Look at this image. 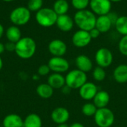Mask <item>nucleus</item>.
<instances>
[{"mask_svg":"<svg viewBox=\"0 0 127 127\" xmlns=\"http://www.w3.org/2000/svg\"><path fill=\"white\" fill-rule=\"evenodd\" d=\"M74 24L80 30L90 31L95 28L97 16L90 10H77L74 16Z\"/></svg>","mask_w":127,"mask_h":127,"instance_id":"obj_1","label":"nucleus"},{"mask_svg":"<svg viewBox=\"0 0 127 127\" xmlns=\"http://www.w3.org/2000/svg\"><path fill=\"white\" fill-rule=\"evenodd\" d=\"M36 51V44L31 37H22L16 43L15 53L23 60H28L33 57Z\"/></svg>","mask_w":127,"mask_h":127,"instance_id":"obj_2","label":"nucleus"},{"mask_svg":"<svg viewBox=\"0 0 127 127\" xmlns=\"http://www.w3.org/2000/svg\"><path fill=\"white\" fill-rule=\"evenodd\" d=\"M58 15L53 8L42 7L36 13V22L42 27L50 28L56 25Z\"/></svg>","mask_w":127,"mask_h":127,"instance_id":"obj_3","label":"nucleus"},{"mask_svg":"<svg viewBox=\"0 0 127 127\" xmlns=\"http://www.w3.org/2000/svg\"><path fill=\"white\" fill-rule=\"evenodd\" d=\"M65 79L66 86L71 89H77L87 82V75L86 73L77 68L68 72Z\"/></svg>","mask_w":127,"mask_h":127,"instance_id":"obj_4","label":"nucleus"},{"mask_svg":"<svg viewBox=\"0 0 127 127\" xmlns=\"http://www.w3.org/2000/svg\"><path fill=\"white\" fill-rule=\"evenodd\" d=\"M113 112L107 107L97 109L95 116V122L98 127H111L115 122Z\"/></svg>","mask_w":127,"mask_h":127,"instance_id":"obj_5","label":"nucleus"},{"mask_svg":"<svg viewBox=\"0 0 127 127\" xmlns=\"http://www.w3.org/2000/svg\"><path fill=\"white\" fill-rule=\"evenodd\" d=\"M31 11L26 7H18L14 8L10 14V20L16 26L25 25L31 19Z\"/></svg>","mask_w":127,"mask_h":127,"instance_id":"obj_6","label":"nucleus"},{"mask_svg":"<svg viewBox=\"0 0 127 127\" xmlns=\"http://www.w3.org/2000/svg\"><path fill=\"white\" fill-rule=\"evenodd\" d=\"M95 60L97 66L103 68H107L110 66L113 62L112 52L107 48H100L96 51Z\"/></svg>","mask_w":127,"mask_h":127,"instance_id":"obj_7","label":"nucleus"},{"mask_svg":"<svg viewBox=\"0 0 127 127\" xmlns=\"http://www.w3.org/2000/svg\"><path fill=\"white\" fill-rule=\"evenodd\" d=\"M89 7L96 16H103L111 12L112 2L109 0H90Z\"/></svg>","mask_w":127,"mask_h":127,"instance_id":"obj_8","label":"nucleus"},{"mask_svg":"<svg viewBox=\"0 0 127 127\" xmlns=\"http://www.w3.org/2000/svg\"><path fill=\"white\" fill-rule=\"evenodd\" d=\"M51 71L54 73H64L69 69V63L63 57H52L48 63Z\"/></svg>","mask_w":127,"mask_h":127,"instance_id":"obj_9","label":"nucleus"},{"mask_svg":"<svg viewBox=\"0 0 127 127\" xmlns=\"http://www.w3.org/2000/svg\"><path fill=\"white\" fill-rule=\"evenodd\" d=\"M92 39L89 31H86L80 30V29L74 33L71 38L73 45L75 47L80 48L88 46L92 42Z\"/></svg>","mask_w":127,"mask_h":127,"instance_id":"obj_10","label":"nucleus"},{"mask_svg":"<svg viewBox=\"0 0 127 127\" xmlns=\"http://www.w3.org/2000/svg\"><path fill=\"white\" fill-rule=\"evenodd\" d=\"M48 51L53 57H63L67 51L66 44L61 39H55L48 44Z\"/></svg>","mask_w":127,"mask_h":127,"instance_id":"obj_11","label":"nucleus"},{"mask_svg":"<svg viewBox=\"0 0 127 127\" xmlns=\"http://www.w3.org/2000/svg\"><path fill=\"white\" fill-rule=\"evenodd\" d=\"M79 89H80L79 91L80 96L82 97V99L85 100H93L95 96L98 92L97 86L91 82H86Z\"/></svg>","mask_w":127,"mask_h":127,"instance_id":"obj_12","label":"nucleus"},{"mask_svg":"<svg viewBox=\"0 0 127 127\" xmlns=\"http://www.w3.org/2000/svg\"><path fill=\"white\" fill-rule=\"evenodd\" d=\"M51 118L53 122L57 124V125L66 124L70 118V113L66 108L57 107L52 111Z\"/></svg>","mask_w":127,"mask_h":127,"instance_id":"obj_13","label":"nucleus"},{"mask_svg":"<svg viewBox=\"0 0 127 127\" xmlns=\"http://www.w3.org/2000/svg\"><path fill=\"white\" fill-rule=\"evenodd\" d=\"M56 25L60 31L63 32H68L73 29L74 22V19L71 16L68 14H63L58 16Z\"/></svg>","mask_w":127,"mask_h":127,"instance_id":"obj_14","label":"nucleus"},{"mask_svg":"<svg viewBox=\"0 0 127 127\" xmlns=\"http://www.w3.org/2000/svg\"><path fill=\"white\" fill-rule=\"evenodd\" d=\"M75 64L77 69L87 73L90 71L93 68V63L92 60L86 55L81 54L76 57Z\"/></svg>","mask_w":127,"mask_h":127,"instance_id":"obj_15","label":"nucleus"},{"mask_svg":"<svg viewBox=\"0 0 127 127\" xmlns=\"http://www.w3.org/2000/svg\"><path fill=\"white\" fill-rule=\"evenodd\" d=\"M24 120L17 114H9L2 121V127H23Z\"/></svg>","mask_w":127,"mask_h":127,"instance_id":"obj_16","label":"nucleus"},{"mask_svg":"<svg viewBox=\"0 0 127 127\" xmlns=\"http://www.w3.org/2000/svg\"><path fill=\"white\" fill-rule=\"evenodd\" d=\"M113 24L108 15L99 16L97 17L95 28L100 33H107L112 28Z\"/></svg>","mask_w":127,"mask_h":127,"instance_id":"obj_17","label":"nucleus"},{"mask_svg":"<svg viewBox=\"0 0 127 127\" xmlns=\"http://www.w3.org/2000/svg\"><path fill=\"white\" fill-rule=\"evenodd\" d=\"M110 101L109 94L106 91H98L93 99V103L97 109L105 108Z\"/></svg>","mask_w":127,"mask_h":127,"instance_id":"obj_18","label":"nucleus"},{"mask_svg":"<svg viewBox=\"0 0 127 127\" xmlns=\"http://www.w3.org/2000/svg\"><path fill=\"white\" fill-rule=\"evenodd\" d=\"M54 89H62L65 85V77L60 73H52L48 77V83Z\"/></svg>","mask_w":127,"mask_h":127,"instance_id":"obj_19","label":"nucleus"},{"mask_svg":"<svg viewBox=\"0 0 127 127\" xmlns=\"http://www.w3.org/2000/svg\"><path fill=\"white\" fill-rule=\"evenodd\" d=\"M113 77L116 82L119 83H125L127 82V65L121 64L118 65L114 71Z\"/></svg>","mask_w":127,"mask_h":127,"instance_id":"obj_20","label":"nucleus"},{"mask_svg":"<svg viewBox=\"0 0 127 127\" xmlns=\"http://www.w3.org/2000/svg\"><path fill=\"white\" fill-rule=\"evenodd\" d=\"M42 121L40 116L36 113L28 115L24 119L23 127H42Z\"/></svg>","mask_w":127,"mask_h":127,"instance_id":"obj_21","label":"nucleus"},{"mask_svg":"<svg viewBox=\"0 0 127 127\" xmlns=\"http://www.w3.org/2000/svg\"><path fill=\"white\" fill-rule=\"evenodd\" d=\"M36 94L42 99L51 98L54 94V89L48 83H41L36 89Z\"/></svg>","mask_w":127,"mask_h":127,"instance_id":"obj_22","label":"nucleus"},{"mask_svg":"<svg viewBox=\"0 0 127 127\" xmlns=\"http://www.w3.org/2000/svg\"><path fill=\"white\" fill-rule=\"evenodd\" d=\"M6 37L9 42L16 43L22 38V33L18 26L12 25L7 28L5 32Z\"/></svg>","mask_w":127,"mask_h":127,"instance_id":"obj_23","label":"nucleus"},{"mask_svg":"<svg viewBox=\"0 0 127 127\" xmlns=\"http://www.w3.org/2000/svg\"><path fill=\"white\" fill-rule=\"evenodd\" d=\"M53 10L58 16L67 14L69 10V3L67 0H57L54 3Z\"/></svg>","mask_w":127,"mask_h":127,"instance_id":"obj_24","label":"nucleus"},{"mask_svg":"<svg viewBox=\"0 0 127 127\" xmlns=\"http://www.w3.org/2000/svg\"><path fill=\"white\" fill-rule=\"evenodd\" d=\"M114 25L118 33L122 36L127 35V16H118Z\"/></svg>","mask_w":127,"mask_h":127,"instance_id":"obj_25","label":"nucleus"},{"mask_svg":"<svg viewBox=\"0 0 127 127\" xmlns=\"http://www.w3.org/2000/svg\"><path fill=\"white\" fill-rule=\"evenodd\" d=\"M97 110V108L93 103H85L82 107V113L86 117L95 116Z\"/></svg>","mask_w":127,"mask_h":127,"instance_id":"obj_26","label":"nucleus"},{"mask_svg":"<svg viewBox=\"0 0 127 127\" xmlns=\"http://www.w3.org/2000/svg\"><path fill=\"white\" fill-rule=\"evenodd\" d=\"M92 76H93V78L96 81L101 82V81H103L105 80L106 74V71H105L103 68H101L100 66H97L93 70Z\"/></svg>","mask_w":127,"mask_h":127,"instance_id":"obj_27","label":"nucleus"},{"mask_svg":"<svg viewBox=\"0 0 127 127\" xmlns=\"http://www.w3.org/2000/svg\"><path fill=\"white\" fill-rule=\"evenodd\" d=\"M71 5L77 10H82L86 9L90 4V0H71Z\"/></svg>","mask_w":127,"mask_h":127,"instance_id":"obj_28","label":"nucleus"},{"mask_svg":"<svg viewBox=\"0 0 127 127\" xmlns=\"http://www.w3.org/2000/svg\"><path fill=\"white\" fill-rule=\"evenodd\" d=\"M43 0H29L27 7L31 12H37L42 8Z\"/></svg>","mask_w":127,"mask_h":127,"instance_id":"obj_29","label":"nucleus"},{"mask_svg":"<svg viewBox=\"0 0 127 127\" xmlns=\"http://www.w3.org/2000/svg\"><path fill=\"white\" fill-rule=\"evenodd\" d=\"M118 50L121 54L127 57V35L123 36L118 42Z\"/></svg>","mask_w":127,"mask_h":127,"instance_id":"obj_30","label":"nucleus"},{"mask_svg":"<svg viewBox=\"0 0 127 127\" xmlns=\"http://www.w3.org/2000/svg\"><path fill=\"white\" fill-rule=\"evenodd\" d=\"M51 71V69L49 68V66L45 64L44 65H41L39 68H38V70H37V73H38V75L39 76H46L48 75Z\"/></svg>","mask_w":127,"mask_h":127,"instance_id":"obj_31","label":"nucleus"},{"mask_svg":"<svg viewBox=\"0 0 127 127\" xmlns=\"http://www.w3.org/2000/svg\"><path fill=\"white\" fill-rule=\"evenodd\" d=\"M4 47H5V50L7 51H14L15 52V49H16V43H13V42H7L5 45H4Z\"/></svg>","mask_w":127,"mask_h":127,"instance_id":"obj_32","label":"nucleus"},{"mask_svg":"<svg viewBox=\"0 0 127 127\" xmlns=\"http://www.w3.org/2000/svg\"><path fill=\"white\" fill-rule=\"evenodd\" d=\"M89 34H90L92 39H96V38L99 37V36H100V33H101L96 28L92 29V30H91L90 31H89Z\"/></svg>","mask_w":127,"mask_h":127,"instance_id":"obj_33","label":"nucleus"},{"mask_svg":"<svg viewBox=\"0 0 127 127\" xmlns=\"http://www.w3.org/2000/svg\"><path fill=\"white\" fill-rule=\"evenodd\" d=\"M108 16H109V17L110 18V19H111V21H112V24L113 25H115V23L116 22V21H117V19H118V15L117 14V13H113V12H110L109 14H107Z\"/></svg>","mask_w":127,"mask_h":127,"instance_id":"obj_34","label":"nucleus"},{"mask_svg":"<svg viewBox=\"0 0 127 127\" xmlns=\"http://www.w3.org/2000/svg\"><path fill=\"white\" fill-rule=\"evenodd\" d=\"M71 88H69L68 86L65 85L63 88H62V91H63V93L64 94H69L70 93V91H71Z\"/></svg>","mask_w":127,"mask_h":127,"instance_id":"obj_35","label":"nucleus"},{"mask_svg":"<svg viewBox=\"0 0 127 127\" xmlns=\"http://www.w3.org/2000/svg\"><path fill=\"white\" fill-rule=\"evenodd\" d=\"M4 51H5L4 45L2 42H0V55H1V54H3Z\"/></svg>","mask_w":127,"mask_h":127,"instance_id":"obj_36","label":"nucleus"},{"mask_svg":"<svg viewBox=\"0 0 127 127\" xmlns=\"http://www.w3.org/2000/svg\"><path fill=\"white\" fill-rule=\"evenodd\" d=\"M69 127H85L82 124L80 123H74L72 124L71 126H69Z\"/></svg>","mask_w":127,"mask_h":127,"instance_id":"obj_37","label":"nucleus"},{"mask_svg":"<svg viewBox=\"0 0 127 127\" xmlns=\"http://www.w3.org/2000/svg\"><path fill=\"white\" fill-rule=\"evenodd\" d=\"M4 27L2 26L1 24H0V39L2 37V36H3V34H4Z\"/></svg>","mask_w":127,"mask_h":127,"instance_id":"obj_38","label":"nucleus"},{"mask_svg":"<svg viewBox=\"0 0 127 127\" xmlns=\"http://www.w3.org/2000/svg\"><path fill=\"white\" fill-rule=\"evenodd\" d=\"M57 127H69V126L67 124H58Z\"/></svg>","mask_w":127,"mask_h":127,"instance_id":"obj_39","label":"nucleus"},{"mask_svg":"<svg viewBox=\"0 0 127 127\" xmlns=\"http://www.w3.org/2000/svg\"><path fill=\"white\" fill-rule=\"evenodd\" d=\"M2 67H3V61H2V59H1V57H0V71L1 70Z\"/></svg>","mask_w":127,"mask_h":127,"instance_id":"obj_40","label":"nucleus"},{"mask_svg":"<svg viewBox=\"0 0 127 127\" xmlns=\"http://www.w3.org/2000/svg\"><path fill=\"white\" fill-rule=\"evenodd\" d=\"M109 1L112 3V2H120V1H121L123 0H109Z\"/></svg>","mask_w":127,"mask_h":127,"instance_id":"obj_41","label":"nucleus"},{"mask_svg":"<svg viewBox=\"0 0 127 127\" xmlns=\"http://www.w3.org/2000/svg\"><path fill=\"white\" fill-rule=\"evenodd\" d=\"M2 1H4L5 2H10V1H13V0H2Z\"/></svg>","mask_w":127,"mask_h":127,"instance_id":"obj_42","label":"nucleus"},{"mask_svg":"<svg viewBox=\"0 0 127 127\" xmlns=\"http://www.w3.org/2000/svg\"><path fill=\"white\" fill-rule=\"evenodd\" d=\"M33 79H37V78H38V76L36 75V76H33Z\"/></svg>","mask_w":127,"mask_h":127,"instance_id":"obj_43","label":"nucleus"}]
</instances>
